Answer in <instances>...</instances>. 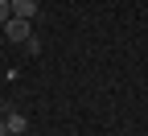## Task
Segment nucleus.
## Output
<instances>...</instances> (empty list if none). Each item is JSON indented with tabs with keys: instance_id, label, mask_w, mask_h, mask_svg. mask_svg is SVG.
<instances>
[{
	"instance_id": "obj_1",
	"label": "nucleus",
	"mask_w": 148,
	"mask_h": 136,
	"mask_svg": "<svg viewBox=\"0 0 148 136\" xmlns=\"http://www.w3.org/2000/svg\"><path fill=\"white\" fill-rule=\"evenodd\" d=\"M0 29H4V37H8L12 46H25L29 37H33V29H29V21H21V17H8V21L0 25Z\"/></svg>"
},
{
	"instance_id": "obj_2",
	"label": "nucleus",
	"mask_w": 148,
	"mask_h": 136,
	"mask_svg": "<svg viewBox=\"0 0 148 136\" xmlns=\"http://www.w3.org/2000/svg\"><path fill=\"white\" fill-rule=\"evenodd\" d=\"M12 17H21V21H33L37 12H41V4H37V0H12Z\"/></svg>"
},
{
	"instance_id": "obj_3",
	"label": "nucleus",
	"mask_w": 148,
	"mask_h": 136,
	"mask_svg": "<svg viewBox=\"0 0 148 136\" xmlns=\"http://www.w3.org/2000/svg\"><path fill=\"white\" fill-rule=\"evenodd\" d=\"M4 124H8V136H16V132H25V128H29V120H25L21 111H8V115H4Z\"/></svg>"
},
{
	"instance_id": "obj_4",
	"label": "nucleus",
	"mask_w": 148,
	"mask_h": 136,
	"mask_svg": "<svg viewBox=\"0 0 148 136\" xmlns=\"http://www.w3.org/2000/svg\"><path fill=\"white\" fill-rule=\"evenodd\" d=\"M8 4H12V0H0V25H4L8 17H12V8H8Z\"/></svg>"
},
{
	"instance_id": "obj_5",
	"label": "nucleus",
	"mask_w": 148,
	"mask_h": 136,
	"mask_svg": "<svg viewBox=\"0 0 148 136\" xmlns=\"http://www.w3.org/2000/svg\"><path fill=\"white\" fill-rule=\"evenodd\" d=\"M0 136H8V124H4V120H0Z\"/></svg>"
},
{
	"instance_id": "obj_6",
	"label": "nucleus",
	"mask_w": 148,
	"mask_h": 136,
	"mask_svg": "<svg viewBox=\"0 0 148 136\" xmlns=\"http://www.w3.org/2000/svg\"><path fill=\"white\" fill-rule=\"evenodd\" d=\"M0 107H4V99H0Z\"/></svg>"
}]
</instances>
